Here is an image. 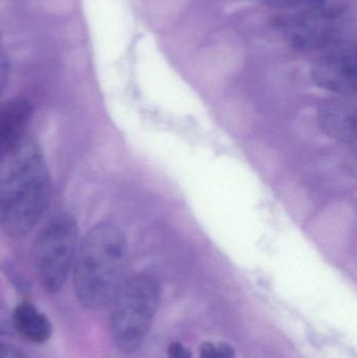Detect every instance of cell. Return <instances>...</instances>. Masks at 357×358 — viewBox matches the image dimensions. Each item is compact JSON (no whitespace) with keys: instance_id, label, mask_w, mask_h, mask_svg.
<instances>
[{"instance_id":"6da1fadb","label":"cell","mask_w":357,"mask_h":358,"mask_svg":"<svg viewBox=\"0 0 357 358\" xmlns=\"http://www.w3.org/2000/svg\"><path fill=\"white\" fill-rule=\"evenodd\" d=\"M75 294L86 308H104L125 282L128 248L121 229L108 222L90 229L75 256Z\"/></svg>"},{"instance_id":"7a4b0ae2","label":"cell","mask_w":357,"mask_h":358,"mask_svg":"<svg viewBox=\"0 0 357 358\" xmlns=\"http://www.w3.org/2000/svg\"><path fill=\"white\" fill-rule=\"evenodd\" d=\"M52 197L50 172L42 155H22L0 181V225L10 237L27 235L41 219Z\"/></svg>"},{"instance_id":"3957f363","label":"cell","mask_w":357,"mask_h":358,"mask_svg":"<svg viewBox=\"0 0 357 358\" xmlns=\"http://www.w3.org/2000/svg\"><path fill=\"white\" fill-rule=\"evenodd\" d=\"M159 285L154 278L138 275L126 279L115 301L111 331L123 352L140 348L150 329L159 307Z\"/></svg>"},{"instance_id":"277c9868","label":"cell","mask_w":357,"mask_h":358,"mask_svg":"<svg viewBox=\"0 0 357 358\" xmlns=\"http://www.w3.org/2000/svg\"><path fill=\"white\" fill-rule=\"evenodd\" d=\"M78 227L66 215L52 219L33 246V263L40 285L50 294L59 292L77 256Z\"/></svg>"},{"instance_id":"5b68a950","label":"cell","mask_w":357,"mask_h":358,"mask_svg":"<svg viewBox=\"0 0 357 358\" xmlns=\"http://www.w3.org/2000/svg\"><path fill=\"white\" fill-rule=\"evenodd\" d=\"M312 77L316 85L328 92L343 94L356 92V45H342L327 52L314 63L312 69Z\"/></svg>"},{"instance_id":"8992f818","label":"cell","mask_w":357,"mask_h":358,"mask_svg":"<svg viewBox=\"0 0 357 358\" xmlns=\"http://www.w3.org/2000/svg\"><path fill=\"white\" fill-rule=\"evenodd\" d=\"M335 18L312 10H297L280 20L287 42L300 50H314L331 43L335 35Z\"/></svg>"},{"instance_id":"52a82bcc","label":"cell","mask_w":357,"mask_h":358,"mask_svg":"<svg viewBox=\"0 0 357 358\" xmlns=\"http://www.w3.org/2000/svg\"><path fill=\"white\" fill-rule=\"evenodd\" d=\"M31 115L33 106L27 99H13L0 105V161L16 148Z\"/></svg>"},{"instance_id":"ba28073f","label":"cell","mask_w":357,"mask_h":358,"mask_svg":"<svg viewBox=\"0 0 357 358\" xmlns=\"http://www.w3.org/2000/svg\"><path fill=\"white\" fill-rule=\"evenodd\" d=\"M356 106L354 103L333 102L320 111V125L327 136L343 143L356 140Z\"/></svg>"},{"instance_id":"9c48e42d","label":"cell","mask_w":357,"mask_h":358,"mask_svg":"<svg viewBox=\"0 0 357 358\" xmlns=\"http://www.w3.org/2000/svg\"><path fill=\"white\" fill-rule=\"evenodd\" d=\"M12 327L24 340L33 344H43L52 336V324L41 311L29 303H23L15 308L10 315Z\"/></svg>"},{"instance_id":"30bf717a","label":"cell","mask_w":357,"mask_h":358,"mask_svg":"<svg viewBox=\"0 0 357 358\" xmlns=\"http://www.w3.org/2000/svg\"><path fill=\"white\" fill-rule=\"evenodd\" d=\"M270 6L278 8H297V10H312L319 14L337 18L344 6L345 0H260Z\"/></svg>"},{"instance_id":"8fae6325","label":"cell","mask_w":357,"mask_h":358,"mask_svg":"<svg viewBox=\"0 0 357 358\" xmlns=\"http://www.w3.org/2000/svg\"><path fill=\"white\" fill-rule=\"evenodd\" d=\"M201 358H235V355L228 345L205 343L201 347Z\"/></svg>"},{"instance_id":"7c38bea8","label":"cell","mask_w":357,"mask_h":358,"mask_svg":"<svg viewBox=\"0 0 357 358\" xmlns=\"http://www.w3.org/2000/svg\"><path fill=\"white\" fill-rule=\"evenodd\" d=\"M8 62L6 58V52L0 44V92L3 90L6 86V80H8Z\"/></svg>"},{"instance_id":"4fadbf2b","label":"cell","mask_w":357,"mask_h":358,"mask_svg":"<svg viewBox=\"0 0 357 358\" xmlns=\"http://www.w3.org/2000/svg\"><path fill=\"white\" fill-rule=\"evenodd\" d=\"M169 358H191V353L186 347L178 343H172L168 349Z\"/></svg>"},{"instance_id":"5bb4252c","label":"cell","mask_w":357,"mask_h":358,"mask_svg":"<svg viewBox=\"0 0 357 358\" xmlns=\"http://www.w3.org/2000/svg\"><path fill=\"white\" fill-rule=\"evenodd\" d=\"M10 327H12L10 315H8L2 303H0V334H8Z\"/></svg>"},{"instance_id":"9a60e30c","label":"cell","mask_w":357,"mask_h":358,"mask_svg":"<svg viewBox=\"0 0 357 358\" xmlns=\"http://www.w3.org/2000/svg\"><path fill=\"white\" fill-rule=\"evenodd\" d=\"M0 358H27L18 349L10 345L0 344Z\"/></svg>"}]
</instances>
